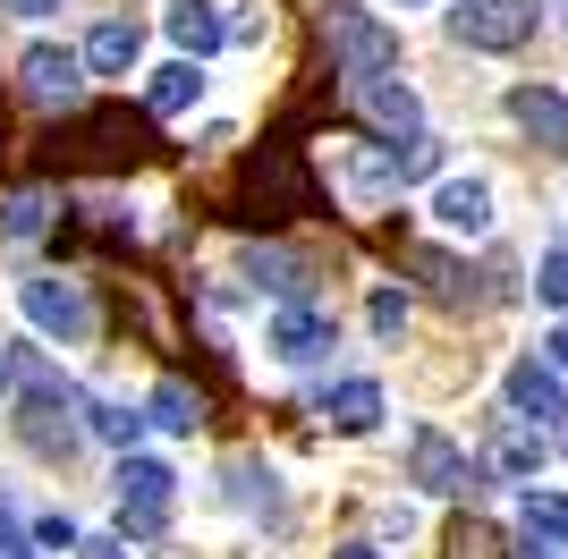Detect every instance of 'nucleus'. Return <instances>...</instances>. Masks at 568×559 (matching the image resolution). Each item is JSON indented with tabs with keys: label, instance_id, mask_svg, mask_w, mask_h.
Masks as SVG:
<instances>
[{
	"label": "nucleus",
	"instance_id": "obj_1",
	"mask_svg": "<svg viewBox=\"0 0 568 559\" xmlns=\"http://www.w3.org/2000/svg\"><path fill=\"white\" fill-rule=\"evenodd\" d=\"M18 314L43 331V339H60V348H85V339H94V305H85V288H77V280L26 272V280H18Z\"/></svg>",
	"mask_w": 568,
	"mask_h": 559
},
{
	"label": "nucleus",
	"instance_id": "obj_2",
	"mask_svg": "<svg viewBox=\"0 0 568 559\" xmlns=\"http://www.w3.org/2000/svg\"><path fill=\"white\" fill-rule=\"evenodd\" d=\"M535 26H544V0H467V9H450V34L467 51H518Z\"/></svg>",
	"mask_w": 568,
	"mask_h": 559
},
{
	"label": "nucleus",
	"instance_id": "obj_3",
	"mask_svg": "<svg viewBox=\"0 0 568 559\" xmlns=\"http://www.w3.org/2000/svg\"><path fill=\"white\" fill-rule=\"evenodd\" d=\"M69 407H77V398L60 390L51 373H34V382L18 390V424H26V441L43 449V458H69V449H77V433H85V424H77Z\"/></svg>",
	"mask_w": 568,
	"mask_h": 559
},
{
	"label": "nucleus",
	"instance_id": "obj_4",
	"mask_svg": "<svg viewBox=\"0 0 568 559\" xmlns=\"http://www.w3.org/2000/svg\"><path fill=\"white\" fill-rule=\"evenodd\" d=\"M111 491H119V509L136 517V526H162L170 500H179V466H170V458H144V449H119Z\"/></svg>",
	"mask_w": 568,
	"mask_h": 559
},
{
	"label": "nucleus",
	"instance_id": "obj_5",
	"mask_svg": "<svg viewBox=\"0 0 568 559\" xmlns=\"http://www.w3.org/2000/svg\"><path fill=\"white\" fill-rule=\"evenodd\" d=\"M332 51H339V77H374V69H399V34H390V26H374L365 18V9H348V0H339L332 9Z\"/></svg>",
	"mask_w": 568,
	"mask_h": 559
},
{
	"label": "nucleus",
	"instance_id": "obj_6",
	"mask_svg": "<svg viewBox=\"0 0 568 559\" xmlns=\"http://www.w3.org/2000/svg\"><path fill=\"white\" fill-rule=\"evenodd\" d=\"M18 85H26V102L69 111V102H85V60H77L69 43H34V51L18 60Z\"/></svg>",
	"mask_w": 568,
	"mask_h": 559
},
{
	"label": "nucleus",
	"instance_id": "obj_7",
	"mask_svg": "<svg viewBox=\"0 0 568 559\" xmlns=\"http://www.w3.org/2000/svg\"><path fill=\"white\" fill-rule=\"evenodd\" d=\"M407 484L416 491H433V500H458V491H475V466H467V449L450 441V433H416L407 441Z\"/></svg>",
	"mask_w": 568,
	"mask_h": 559
},
{
	"label": "nucleus",
	"instance_id": "obj_8",
	"mask_svg": "<svg viewBox=\"0 0 568 559\" xmlns=\"http://www.w3.org/2000/svg\"><path fill=\"white\" fill-rule=\"evenodd\" d=\"M356 111L374 119L382 136H416V128H425V102H416V85H407L399 69H374V77H356Z\"/></svg>",
	"mask_w": 568,
	"mask_h": 559
},
{
	"label": "nucleus",
	"instance_id": "obj_9",
	"mask_svg": "<svg viewBox=\"0 0 568 559\" xmlns=\"http://www.w3.org/2000/svg\"><path fill=\"white\" fill-rule=\"evenodd\" d=\"M263 348L281 356V365H323V356H332V323H323L306 297H288L281 314L263 323Z\"/></svg>",
	"mask_w": 568,
	"mask_h": 559
},
{
	"label": "nucleus",
	"instance_id": "obj_10",
	"mask_svg": "<svg viewBox=\"0 0 568 559\" xmlns=\"http://www.w3.org/2000/svg\"><path fill=\"white\" fill-rule=\"evenodd\" d=\"M433 230L484 237V230H493V186H484V179H442V186H433Z\"/></svg>",
	"mask_w": 568,
	"mask_h": 559
},
{
	"label": "nucleus",
	"instance_id": "obj_11",
	"mask_svg": "<svg viewBox=\"0 0 568 559\" xmlns=\"http://www.w3.org/2000/svg\"><path fill=\"white\" fill-rule=\"evenodd\" d=\"M500 398H509V416H526V424H551V416H568V398H560V365H509V382H500Z\"/></svg>",
	"mask_w": 568,
	"mask_h": 559
},
{
	"label": "nucleus",
	"instance_id": "obj_12",
	"mask_svg": "<svg viewBox=\"0 0 568 559\" xmlns=\"http://www.w3.org/2000/svg\"><path fill=\"white\" fill-rule=\"evenodd\" d=\"M77 60H85V77H128L144 60V26L136 18H102L94 34H85V51H77Z\"/></svg>",
	"mask_w": 568,
	"mask_h": 559
},
{
	"label": "nucleus",
	"instance_id": "obj_13",
	"mask_svg": "<svg viewBox=\"0 0 568 559\" xmlns=\"http://www.w3.org/2000/svg\"><path fill=\"white\" fill-rule=\"evenodd\" d=\"M509 119H518V128L544 144V153H568V93H551V85H518V93H509Z\"/></svg>",
	"mask_w": 568,
	"mask_h": 559
},
{
	"label": "nucleus",
	"instance_id": "obj_14",
	"mask_svg": "<svg viewBox=\"0 0 568 559\" xmlns=\"http://www.w3.org/2000/svg\"><path fill=\"white\" fill-rule=\"evenodd\" d=\"M332 179H339V195H348L356 212H374L382 195H399V170H390V153H332Z\"/></svg>",
	"mask_w": 568,
	"mask_h": 559
},
{
	"label": "nucleus",
	"instance_id": "obj_15",
	"mask_svg": "<svg viewBox=\"0 0 568 559\" xmlns=\"http://www.w3.org/2000/svg\"><path fill=\"white\" fill-rule=\"evenodd\" d=\"M162 34L187 51V60H213V51L230 43V34H221V9H213V0H170V9H162Z\"/></svg>",
	"mask_w": 568,
	"mask_h": 559
},
{
	"label": "nucleus",
	"instance_id": "obj_16",
	"mask_svg": "<svg viewBox=\"0 0 568 559\" xmlns=\"http://www.w3.org/2000/svg\"><path fill=\"white\" fill-rule=\"evenodd\" d=\"M144 102H153L162 119H187L195 102H204V60H187V51H179V60H162V69H153V85H144Z\"/></svg>",
	"mask_w": 568,
	"mask_h": 559
},
{
	"label": "nucleus",
	"instance_id": "obj_17",
	"mask_svg": "<svg viewBox=\"0 0 568 559\" xmlns=\"http://www.w3.org/2000/svg\"><path fill=\"white\" fill-rule=\"evenodd\" d=\"M323 424H332V433H374V424H382V382L356 373V382L323 390Z\"/></svg>",
	"mask_w": 568,
	"mask_h": 559
},
{
	"label": "nucleus",
	"instance_id": "obj_18",
	"mask_svg": "<svg viewBox=\"0 0 568 559\" xmlns=\"http://www.w3.org/2000/svg\"><path fill=\"white\" fill-rule=\"evenodd\" d=\"M237 272L255 280V288H272V297H306L314 280H306V263L297 255H281V246H246V255H237Z\"/></svg>",
	"mask_w": 568,
	"mask_h": 559
},
{
	"label": "nucleus",
	"instance_id": "obj_19",
	"mask_svg": "<svg viewBox=\"0 0 568 559\" xmlns=\"http://www.w3.org/2000/svg\"><path fill=\"white\" fill-rule=\"evenodd\" d=\"M144 407H153V424H162V433H195V424H204V398H195L187 382H153V398H144Z\"/></svg>",
	"mask_w": 568,
	"mask_h": 559
},
{
	"label": "nucleus",
	"instance_id": "obj_20",
	"mask_svg": "<svg viewBox=\"0 0 568 559\" xmlns=\"http://www.w3.org/2000/svg\"><path fill=\"white\" fill-rule=\"evenodd\" d=\"M85 433H94V441H111V449H136V441H144V416H128L119 398H85Z\"/></svg>",
	"mask_w": 568,
	"mask_h": 559
},
{
	"label": "nucleus",
	"instance_id": "obj_21",
	"mask_svg": "<svg viewBox=\"0 0 568 559\" xmlns=\"http://www.w3.org/2000/svg\"><path fill=\"white\" fill-rule=\"evenodd\" d=\"M518 517H526V535H535V542H560V551H568V500H560V491H535V484H526Z\"/></svg>",
	"mask_w": 568,
	"mask_h": 559
},
{
	"label": "nucleus",
	"instance_id": "obj_22",
	"mask_svg": "<svg viewBox=\"0 0 568 559\" xmlns=\"http://www.w3.org/2000/svg\"><path fill=\"white\" fill-rule=\"evenodd\" d=\"M493 466H500V475H535V466H544V441H535L526 424H509V433L493 441Z\"/></svg>",
	"mask_w": 568,
	"mask_h": 559
},
{
	"label": "nucleus",
	"instance_id": "obj_23",
	"mask_svg": "<svg viewBox=\"0 0 568 559\" xmlns=\"http://www.w3.org/2000/svg\"><path fill=\"white\" fill-rule=\"evenodd\" d=\"M416 272L433 280V297H442V305H467V297H475L467 263H450V255H416Z\"/></svg>",
	"mask_w": 568,
	"mask_h": 559
},
{
	"label": "nucleus",
	"instance_id": "obj_24",
	"mask_svg": "<svg viewBox=\"0 0 568 559\" xmlns=\"http://www.w3.org/2000/svg\"><path fill=\"white\" fill-rule=\"evenodd\" d=\"M43 221H51V195H18V204H9V221H0V237H43Z\"/></svg>",
	"mask_w": 568,
	"mask_h": 559
},
{
	"label": "nucleus",
	"instance_id": "obj_25",
	"mask_svg": "<svg viewBox=\"0 0 568 559\" xmlns=\"http://www.w3.org/2000/svg\"><path fill=\"white\" fill-rule=\"evenodd\" d=\"M365 323H374V339H399V331H407V297H399V288H374Z\"/></svg>",
	"mask_w": 568,
	"mask_h": 559
},
{
	"label": "nucleus",
	"instance_id": "obj_26",
	"mask_svg": "<svg viewBox=\"0 0 568 559\" xmlns=\"http://www.w3.org/2000/svg\"><path fill=\"white\" fill-rule=\"evenodd\" d=\"M535 297L568 314V246H551V255H544V272H535Z\"/></svg>",
	"mask_w": 568,
	"mask_h": 559
},
{
	"label": "nucleus",
	"instance_id": "obj_27",
	"mask_svg": "<svg viewBox=\"0 0 568 559\" xmlns=\"http://www.w3.org/2000/svg\"><path fill=\"white\" fill-rule=\"evenodd\" d=\"M34 542L43 551H77V517H34Z\"/></svg>",
	"mask_w": 568,
	"mask_h": 559
},
{
	"label": "nucleus",
	"instance_id": "obj_28",
	"mask_svg": "<svg viewBox=\"0 0 568 559\" xmlns=\"http://www.w3.org/2000/svg\"><path fill=\"white\" fill-rule=\"evenodd\" d=\"M18 542H26V517H18V500L0 491V551H18Z\"/></svg>",
	"mask_w": 568,
	"mask_h": 559
},
{
	"label": "nucleus",
	"instance_id": "obj_29",
	"mask_svg": "<svg viewBox=\"0 0 568 559\" xmlns=\"http://www.w3.org/2000/svg\"><path fill=\"white\" fill-rule=\"evenodd\" d=\"M77 559H128V542L119 535H77Z\"/></svg>",
	"mask_w": 568,
	"mask_h": 559
},
{
	"label": "nucleus",
	"instance_id": "obj_30",
	"mask_svg": "<svg viewBox=\"0 0 568 559\" xmlns=\"http://www.w3.org/2000/svg\"><path fill=\"white\" fill-rule=\"evenodd\" d=\"M0 9H9V18H26V26H43L51 9H60V0H0Z\"/></svg>",
	"mask_w": 568,
	"mask_h": 559
},
{
	"label": "nucleus",
	"instance_id": "obj_31",
	"mask_svg": "<svg viewBox=\"0 0 568 559\" xmlns=\"http://www.w3.org/2000/svg\"><path fill=\"white\" fill-rule=\"evenodd\" d=\"M544 365H568V323H560V331L544 339Z\"/></svg>",
	"mask_w": 568,
	"mask_h": 559
},
{
	"label": "nucleus",
	"instance_id": "obj_32",
	"mask_svg": "<svg viewBox=\"0 0 568 559\" xmlns=\"http://www.w3.org/2000/svg\"><path fill=\"white\" fill-rule=\"evenodd\" d=\"M9 390H18V356L0 348V398H9Z\"/></svg>",
	"mask_w": 568,
	"mask_h": 559
},
{
	"label": "nucleus",
	"instance_id": "obj_33",
	"mask_svg": "<svg viewBox=\"0 0 568 559\" xmlns=\"http://www.w3.org/2000/svg\"><path fill=\"white\" fill-rule=\"evenodd\" d=\"M332 559H382V551H374V542H348V551H332Z\"/></svg>",
	"mask_w": 568,
	"mask_h": 559
},
{
	"label": "nucleus",
	"instance_id": "obj_34",
	"mask_svg": "<svg viewBox=\"0 0 568 559\" xmlns=\"http://www.w3.org/2000/svg\"><path fill=\"white\" fill-rule=\"evenodd\" d=\"M0 559H43V551H26V542H18V551H0Z\"/></svg>",
	"mask_w": 568,
	"mask_h": 559
},
{
	"label": "nucleus",
	"instance_id": "obj_35",
	"mask_svg": "<svg viewBox=\"0 0 568 559\" xmlns=\"http://www.w3.org/2000/svg\"><path fill=\"white\" fill-rule=\"evenodd\" d=\"M399 9H433V0H399Z\"/></svg>",
	"mask_w": 568,
	"mask_h": 559
},
{
	"label": "nucleus",
	"instance_id": "obj_36",
	"mask_svg": "<svg viewBox=\"0 0 568 559\" xmlns=\"http://www.w3.org/2000/svg\"><path fill=\"white\" fill-rule=\"evenodd\" d=\"M518 559H544V551H518Z\"/></svg>",
	"mask_w": 568,
	"mask_h": 559
}]
</instances>
